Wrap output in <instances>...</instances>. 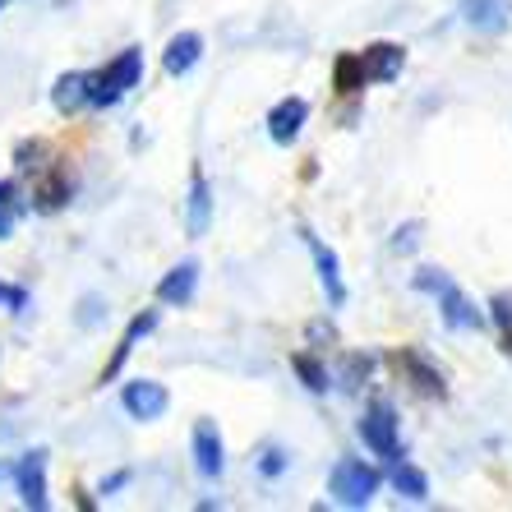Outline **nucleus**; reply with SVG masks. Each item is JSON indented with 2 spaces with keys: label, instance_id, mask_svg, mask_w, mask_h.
Here are the masks:
<instances>
[{
  "label": "nucleus",
  "instance_id": "obj_22",
  "mask_svg": "<svg viewBox=\"0 0 512 512\" xmlns=\"http://www.w3.org/2000/svg\"><path fill=\"white\" fill-rule=\"evenodd\" d=\"M393 489L402 494V499H411V503H425L429 499V476L420 471V466H411V462H393Z\"/></svg>",
  "mask_w": 512,
  "mask_h": 512
},
{
  "label": "nucleus",
  "instance_id": "obj_1",
  "mask_svg": "<svg viewBox=\"0 0 512 512\" xmlns=\"http://www.w3.org/2000/svg\"><path fill=\"white\" fill-rule=\"evenodd\" d=\"M411 282H416V291L434 296V305H439V319L448 323V328H457V333L485 328V314L476 310V300L466 296V291H462V286H457L448 273H439V268H420Z\"/></svg>",
  "mask_w": 512,
  "mask_h": 512
},
{
  "label": "nucleus",
  "instance_id": "obj_15",
  "mask_svg": "<svg viewBox=\"0 0 512 512\" xmlns=\"http://www.w3.org/2000/svg\"><path fill=\"white\" fill-rule=\"evenodd\" d=\"M88 84H93V74L88 70H65L56 74V84H51V107H56V116H79V111L88 107Z\"/></svg>",
  "mask_w": 512,
  "mask_h": 512
},
{
  "label": "nucleus",
  "instance_id": "obj_9",
  "mask_svg": "<svg viewBox=\"0 0 512 512\" xmlns=\"http://www.w3.org/2000/svg\"><path fill=\"white\" fill-rule=\"evenodd\" d=\"M157 323H162V310H139L130 323H125V333H120V342H116V351H111V360L102 365V379L97 383H116L120 379V370L130 365V356H134V346L143 342V337H153L157 333Z\"/></svg>",
  "mask_w": 512,
  "mask_h": 512
},
{
  "label": "nucleus",
  "instance_id": "obj_16",
  "mask_svg": "<svg viewBox=\"0 0 512 512\" xmlns=\"http://www.w3.org/2000/svg\"><path fill=\"white\" fill-rule=\"evenodd\" d=\"M397 370L406 374V383H411L416 393H425V397H443V393H448L443 374L434 370V365H429L420 351H411V346H402V351H397Z\"/></svg>",
  "mask_w": 512,
  "mask_h": 512
},
{
  "label": "nucleus",
  "instance_id": "obj_17",
  "mask_svg": "<svg viewBox=\"0 0 512 512\" xmlns=\"http://www.w3.org/2000/svg\"><path fill=\"white\" fill-rule=\"evenodd\" d=\"M360 60H365L370 84H393L397 74H402V65H406V51L397 47V42H370V47L360 51Z\"/></svg>",
  "mask_w": 512,
  "mask_h": 512
},
{
  "label": "nucleus",
  "instance_id": "obj_31",
  "mask_svg": "<svg viewBox=\"0 0 512 512\" xmlns=\"http://www.w3.org/2000/svg\"><path fill=\"white\" fill-rule=\"evenodd\" d=\"M14 217H19L14 208H0V240H10V236H14Z\"/></svg>",
  "mask_w": 512,
  "mask_h": 512
},
{
  "label": "nucleus",
  "instance_id": "obj_10",
  "mask_svg": "<svg viewBox=\"0 0 512 512\" xmlns=\"http://www.w3.org/2000/svg\"><path fill=\"white\" fill-rule=\"evenodd\" d=\"M199 259H180L171 263L167 273H162V282H157V305H167V310H185V305H194V296H199Z\"/></svg>",
  "mask_w": 512,
  "mask_h": 512
},
{
  "label": "nucleus",
  "instance_id": "obj_28",
  "mask_svg": "<svg viewBox=\"0 0 512 512\" xmlns=\"http://www.w3.org/2000/svg\"><path fill=\"white\" fill-rule=\"evenodd\" d=\"M130 480H134V471H130V466H125V471H111V476H102V485H97V494H102V499H116V494H120V489H125V485H130Z\"/></svg>",
  "mask_w": 512,
  "mask_h": 512
},
{
  "label": "nucleus",
  "instance_id": "obj_24",
  "mask_svg": "<svg viewBox=\"0 0 512 512\" xmlns=\"http://www.w3.org/2000/svg\"><path fill=\"white\" fill-rule=\"evenodd\" d=\"M254 466H259L263 480H282L286 471H291V453H286L282 443H263L259 457H254Z\"/></svg>",
  "mask_w": 512,
  "mask_h": 512
},
{
  "label": "nucleus",
  "instance_id": "obj_30",
  "mask_svg": "<svg viewBox=\"0 0 512 512\" xmlns=\"http://www.w3.org/2000/svg\"><path fill=\"white\" fill-rule=\"evenodd\" d=\"M310 342H337V333H333V323H323V319H314V323H310Z\"/></svg>",
  "mask_w": 512,
  "mask_h": 512
},
{
  "label": "nucleus",
  "instance_id": "obj_29",
  "mask_svg": "<svg viewBox=\"0 0 512 512\" xmlns=\"http://www.w3.org/2000/svg\"><path fill=\"white\" fill-rule=\"evenodd\" d=\"M28 300H33V296H28V286L14 282V296H10V314H14V319H24V314H28Z\"/></svg>",
  "mask_w": 512,
  "mask_h": 512
},
{
  "label": "nucleus",
  "instance_id": "obj_21",
  "mask_svg": "<svg viewBox=\"0 0 512 512\" xmlns=\"http://www.w3.org/2000/svg\"><path fill=\"white\" fill-rule=\"evenodd\" d=\"M291 370H296V379L305 383L314 397H323L328 388H333V370H328L314 351H296V356H291Z\"/></svg>",
  "mask_w": 512,
  "mask_h": 512
},
{
  "label": "nucleus",
  "instance_id": "obj_13",
  "mask_svg": "<svg viewBox=\"0 0 512 512\" xmlns=\"http://www.w3.org/2000/svg\"><path fill=\"white\" fill-rule=\"evenodd\" d=\"M263 125H268V139H273L277 148H291V143L305 134V125H310V102H305V97H296V93L282 97V102L268 111V120H263Z\"/></svg>",
  "mask_w": 512,
  "mask_h": 512
},
{
  "label": "nucleus",
  "instance_id": "obj_20",
  "mask_svg": "<svg viewBox=\"0 0 512 512\" xmlns=\"http://www.w3.org/2000/svg\"><path fill=\"white\" fill-rule=\"evenodd\" d=\"M365 84H370V74H365L360 51H342V56L333 60V88L342 97H356V93H365Z\"/></svg>",
  "mask_w": 512,
  "mask_h": 512
},
{
  "label": "nucleus",
  "instance_id": "obj_7",
  "mask_svg": "<svg viewBox=\"0 0 512 512\" xmlns=\"http://www.w3.org/2000/svg\"><path fill=\"white\" fill-rule=\"evenodd\" d=\"M190 457H194V471L203 480H222L227 476V443H222V429L217 420H194L190 429Z\"/></svg>",
  "mask_w": 512,
  "mask_h": 512
},
{
  "label": "nucleus",
  "instance_id": "obj_23",
  "mask_svg": "<svg viewBox=\"0 0 512 512\" xmlns=\"http://www.w3.org/2000/svg\"><path fill=\"white\" fill-rule=\"evenodd\" d=\"M111 314V300L97 296V291H88V296H79V305H74V328H84V333H93V328H102Z\"/></svg>",
  "mask_w": 512,
  "mask_h": 512
},
{
  "label": "nucleus",
  "instance_id": "obj_8",
  "mask_svg": "<svg viewBox=\"0 0 512 512\" xmlns=\"http://www.w3.org/2000/svg\"><path fill=\"white\" fill-rule=\"evenodd\" d=\"M120 406H125L130 420L153 425V420H162L171 411V393H167V383H157V379H130L120 388Z\"/></svg>",
  "mask_w": 512,
  "mask_h": 512
},
{
  "label": "nucleus",
  "instance_id": "obj_27",
  "mask_svg": "<svg viewBox=\"0 0 512 512\" xmlns=\"http://www.w3.org/2000/svg\"><path fill=\"white\" fill-rule=\"evenodd\" d=\"M0 208L28 213V199H24V190H19V180H0Z\"/></svg>",
  "mask_w": 512,
  "mask_h": 512
},
{
  "label": "nucleus",
  "instance_id": "obj_2",
  "mask_svg": "<svg viewBox=\"0 0 512 512\" xmlns=\"http://www.w3.org/2000/svg\"><path fill=\"white\" fill-rule=\"evenodd\" d=\"M143 84V47H125L116 60H107L102 70H93L88 84V107L93 111H111L125 102V93Z\"/></svg>",
  "mask_w": 512,
  "mask_h": 512
},
{
  "label": "nucleus",
  "instance_id": "obj_19",
  "mask_svg": "<svg viewBox=\"0 0 512 512\" xmlns=\"http://www.w3.org/2000/svg\"><path fill=\"white\" fill-rule=\"evenodd\" d=\"M14 171H19V176H42V171L51 167V162H56V153H51V143L47 139H19L14 143Z\"/></svg>",
  "mask_w": 512,
  "mask_h": 512
},
{
  "label": "nucleus",
  "instance_id": "obj_3",
  "mask_svg": "<svg viewBox=\"0 0 512 512\" xmlns=\"http://www.w3.org/2000/svg\"><path fill=\"white\" fill-rule=\"evenodd\" d=\"M379 485H383L379 466L365 462V457H337L333 471H328V494L342 508H370Z\"/></svg>",
  "mask_w": 512,
  "mask_h": 512
},
{
  "label": "nucleus",
  "instance_id": "obj_32",
  "mask_svg": "<svg viewBox=\"0 0 512 512\" xmlns=\"http://www.w3.org/2000/svg\"><path fill=\"white\" fill-rule=\"evenodd\" d=\"M10 296H14V282H0V310H10Z\"/></svg>",
  "mask_w": 512,
  "mask_h": 512
},
{
  "label": "nucleus",
  "instance_id": "obj_6",
  "mask_svg": "<svg viewBox=\"0 0 512 512\" xmlns=\"http://www.w3.org/2000/svg\"><path fill=\"white\" fill-rule=\"evenodd\" d=\"M74 190H79V185H74V171L56 157L42 176H33V199H28V213H37V217L60 213V208H70Z\"/></svg>",
  "mask_w": 512,
  "mask_h": 512
},
{
  "label": "nucleus",
  "instance_id": "obj_25",
  "mask_svg": "<svg viewBox=\"0 0 512 512\" xmlns=\"http://www.w3.org/2000/svg\"><path fill=\"white\" fill-rule=\"evenodd\" d=\"M370 370H374V356H346L342 374H337L333 383H342L346 393H351V388H356V383H365V379H370Z\"/></svg>",
  "mask_w": 512,
  "mask_h": 512
},
{
  "label": "nucleus",
  "instance_id": "obj_14",
  "mask_svg": "<svg viewBox=\"0 0 512 512\" xmlns=\"http://www.w3.org/2000/svg\"><path fill=\"white\" fill-rule=\"evenodd\" d=\"M203 60V33H194V28H180V33L167 37V47H162V70L171 74V79H185V74H194V65Z\"/></svg>",
  "mask_w": 512,
  "mask_h": 512
},
{
  "label": "nucleus",
  "instance_id": "obj_4",
  "mask_svg": "<svg viewBox=\"0 0 512 512\" xmlns=\"http://www.w3.org/2000/svg\"><path fill=\"white\" fill-rule=\"evenodd\" d=\"M356 434L365 443V453H374L379 462H402V420H397L393 402L374 397L356 420Z\"/></svg>",
  "mask_w": 512,
  "mask_h": 512
},
{
  "label": "nucleus",
  "instance_id": "obj_5",
  "mask_svg": "<svg viewBox=\"0 0 512 512\" xmlns=\"http://www.w3.org/2000/svg\"><path fill=\"white\" fill-rule=\"evenodd\" d=\"M47 448H28V453H19V462H14L10 480H14V494H19V503H24L28 512H47L51 508V485H47Z\"/></svg>",
  "mask_w": 512,
  "mask_h": 512
},
{
  "label": "nucleus",
  "instance_id": "obj_33",
  "mask_svg": "<svg viewBox=\"0 0 512 512\" xmlns=\"http://www.w3.org/2000/svg\"><path fill=\"white\" fill-rule=\"evenodd\" d=\"M79 508H84V512H93V508H97V499L88 494V489H79Z\"/></svg>",
  "mask_w": 512,
  "mask_h": 512
},
{
  "label": "nucleus",
  "instance_id": "obj_11",
  "mask_svg": "<svg viewBox=\"0 0 512 512\" xmlns=\"http://www.w3.org/2000/svg\"><path fill=\"white\" fill-rule=\"evenodd\" d=\"M213 227V185H208V171L194 162L190 167V190H185V236L203 240Z\"/></svg>",
  "mask_w": 512,
  "mask_h": 512
},
{
  "label": "nucleus",
  "instance_id": "obj_35",
  "mask_svg": "<svg viewBox=\"0 0 512 512\" xmlns=\"http://www.w3.org/2000/svg\"><path fill=\"white\" fill-rule=\"evenodd\" d=\"M10 5H14V0H0V14H5V10H10Z\"/></svg>",
  "mask_w": 512,
  "mask_h": 512
},
{
  "label": "nucleus",
  "instance_id": "obj_26",
  "mask_svg": "<svg viewBox=\"0 0 512 512\" xmlns=\"http://www.w3.org/2000/svg\"><path fill=\"white\" fill-rule=\"evenodd\" d=\"M489 310H494V323L503 328V351L512 356V296H494L489 300Z\"/></svg>",
  "mask_w": 512,
  "mask_h": 512
},
{
  "label": "nucleus",
  "instance_id": "obj_18",
  "mask_svg": "<svg viewBox=\"0 0 512 512\" xmlns=\"http://www.w3.org/2000/svg\"><path fill=\"white\" fill-rule=\"evenodd\" d=\"M462 19L476 33H503L512 19V5L508 0H462Z\"/></svg>",
  "mask_w": 512,
  "mask_h": 512
},
{
  "label": "nucleus",
  "instance_id": "obj_34",
  "mask_svg": "<svg viewBox=\"0 0 512 512\" xmlns=\"http://www.w3.org/2000/svg\"><path fill=\"white\" fill-rule=\"evenodd\" d=\"M10 471H14V466H5V462H0V480H10Z\"/></svg>",
  "mask_w": 512,
  "mask_h": 512
},
{
  "label": "nucleus",
  "instance_id": "obj_12",
  "mask_svg": "<svg viewBox=\"0 0 512 512\" xmlns=\"http://www.w3.org/2000/svg\"><path fill=\"white\" fill-rule=\"evenodd\" d=\"M300 236H305V250H310V259H314V273H319V286H323V296H328V305H333V310H342V305H346V282H342L337 250H328V245H323L310 227H300Z\"/></svg>",
  "mask_w": 512,
  "mask_h": 512
}]
</instances>
